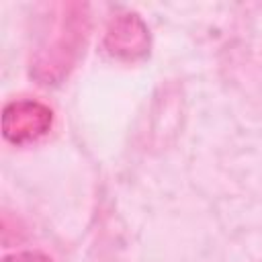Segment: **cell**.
<instances>
[{"instance_id":"cell-1","label":"cell","mask_w":262,"mask_h":262,"mask_svg":"<svg viewBox=\"0 0 262 262\" xmlns=\"http://www.w3.org/2000/svg\"><path fill=\"white\" fill-rule=\"evenodd\" d=\"M84 6L80 4H68L66 14L59 16L55 23V31L51 33V39L39 49L35 74L45 84L53 80H61L68 70L74 66L80 47H84L86 39V14L82 12Z\"/></svg>"},{"instance_id":"cell-4","label":"cell","mask_w":262,"mask_h":262,"mask_svg":"<svg viewBox=\"0 0 262 262\" xmlns=\"http://www.w3.org/2000/svg\"><path fill=\"white\" fill-rule=\"evenodd\" d=\"M2 262H53V260L43 252H18L6 256Z\"/></svg>"},{"instance_id":"cell-3","label":"cell","mask_w":262,"mask_h":262,"mask_svg":"<svg viewBox=\"0 0 262 262\" xmlns=\"http://www.w3.org/2000/svg\"><path fill=\"white\" fill-rule=\"evenodd\" d=\"M104 49L117 59H139L149 51V31L137 14H121L111 20Z\"/></svg>"},{"instance_id":"cell-2","label":"cell","mask_w":262,"mask_h":262,"mask_svg":"<svg viewBox=\"0 0 262 262\" xmlns=\"http://www.w3.org/2000/svg\"><path fill=\"white\" fill-rule=\"evenodd\" d=\"M51 108L33 98L12 100L2 111V135L14 145L41 139L51 129Z\"/></svg>"}]
</instances>
